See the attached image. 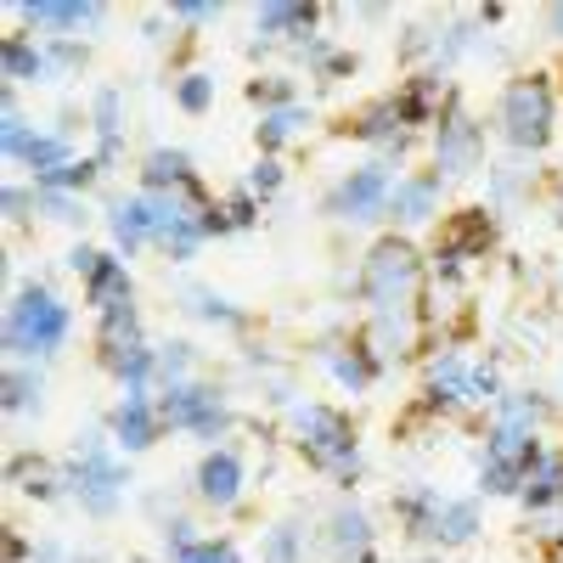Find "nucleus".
Wrapping results in <instances>:
<instances>
[{
    "instance_id": "1",
    "label": "nucleus",
    "mask_w": 563,
    "mask_h": 563,
    "mask_svg": "<svg viewBox=\"0 0 563 563\" xmlns=\"http://www.w3.org/2000/svg\"><path fill=\"white\" fill-rule=\"evenodd\" d=\"M68 333H74V310L45 288V282H29V288L12 294V305H7V355H12V366L57 355L68 344Z\"/></svg>"
},
{
    "instance_id": "2",
    "label": "nucleus",
    "mask_w": 563,
    "mask_h": 563,
    "mask_svg": "<svg viewBox=\"0 0 563 563\" xmlns=\"http://www.w3.org/2000/svg\"><path fill=\"white\" fill-rule=\"evenodd\" d=\"M294 434H299L305 462L321 467V474H333V479H344V485L361 474L355 429H350L344 411H333V406H294Z\"/></svg>"
},
{
    "instance_id": "3",
    "label": "nucleus",
    "mask_w": 563,
    "mask_h": 563,
    "mask_svg": "<svg viewBox=\"0 0 563 563\" xmlns=\"http://www.w3.org/2000/svg\"><path fill=\"white\" fill-rule=\"evenodd\" d=\"M124 485H130V474H124V462L108 451V434L90 429L79 440L74 467H68V496L90 512V519H108V512H119V501H124Z\"/></svg>"
},
{
    "instance_id": "4",
    "label": "nucleus",
    "mask_w": 563,
    "mask_h": 563,
    "mask_svg": "<svg viewBox=\"0 0 563 563\" xmlns=\"http://www.w3.org/2000/svg\"><path fill=\"white\" fill-rule=\"evenodd\" d=\"M361 294H366L372 316H406V305L417 294V254H411V243L384 238L378 249H372L366 271H361Z\"/></svg>"
},
{
    "instance_id": "5",
    "label": "nucleus",
    "mask_w": 563,
    "mask_h": 563,
    "mask_svg": "<svg viewBox=\"0 0 563 563\" xmlns=\"http://www.w3.org/2000/svg\"><path fill=\"white\" fill-rule=\"evenodd\" d=\"M158 411H164V429L198 434V440H220L231 422V400L214 384H175L158 395Z\"/></svg>"
},
{
    "instance_id": "6",
    "label": "nucleus",
    "mask_w": 563,
    "mask_h": 563,
    "mask_svg": "<svg viewBox=\"0 0 563 563\" xmlns=\"http://www.w3.org/2000/svg\"><path fill=\"white\" fill-rule=\"evenodd\" d=\"M501 135L512 147H547L552 135V90L547 79H519L501 97Z\"/></svg>"
},
{
    "instance_id": "7",
    "label": "nucleus",
    "mask_w": 563,
    "mask_h": 563,
    "mask_svg": "<svg viewBox=\"0 0 563 563\" xmlns=\"http://www.w3.org/2000/svg\"><path fill=\"white\" fill-rule=\"evenodd\" d=\"M389 198H395V169L361 164L327 192V214L333 220H378V214H389Z\"/></svg>"
},
{
    "instance_id": "8",
    "label": "nucleus",
    "mask_w": 563,
    "mask_h": 563,
    "mask_svg": "<svg viewBox=\"0 0 563 563\" xmlns=\"http://www.w3.org/2000/svg\"><path fill=\"white\" fill-rule=\"evenodd\" d=\"M18 18L29 29H40L45 40H74L79 29H97L108 18V7H97V0H23Z\"/></svg>"
},
{
    "instance_id": "9",
    "label": "nucleus",
    "mask_w": 563,
    "mask_h": 563,
    "mask_svg": "<svg viewBox=\"0 0 563 563\" xmlns=\"http://www.w3.org/2000/svg\"><path fill=\"white\" fill-rule=\"evenodd\" d=\"M192 479H198V501H209L214 512H225V507H238V501H243L249 467H243V456L231 451V445H209Z\"/></svg>"
},
{
    "instance_id": "10",
    "label": "nucleus",
    "mask_w": 563,
    "mask_h": 563,
    "mask_svg": "<svg viewBox=\"0 0 563 563\" xmlns=\"http://www.w3.org/2000/svg\"><path fill=\"white\" fill-rule=\"evenodd\" d=\"M108 231L124 254L158 243V209H153V192H130V198H113L108 203Z\"/></svg>"
},
{
    "instance_id": "11",
    "label": "nucleus",
    "mask_w": 563,
    "mask_h": 563,
    "mask_svg": "<svg viewBox=\"0 0 563 563\" xmlns=\"http://www.w3.org/2000/svg\"><path fill=\"white\" fill-rule=\"evenodd\" d=\"M479 153H485V130H479L474 119H462V113L440 119V135H434V169H445V175H467V169L479 164Z\"/></svg>"
},
{
    "instance_id": "12",
    "label": "nucleus",
    "mask_w": 563,
    "mask_h": 563,
    "mask_svg": "<svg viewBox=\"0 0 563 563\" xmlns=\"http://www.w3.org/2000/svg\"><path fill=\"white\" fill-rule=\"evenodd\" d=\"M90 130H97V169L108 175L124 158V90L119 85H102L90 97Z\"/></svg>"
},
{
    "instance_id": "13",
    "label": "nucleus",
    "mask_w": 563,
    "mask_h": 563,
    "mask_svg": "<svg viewBox=\"0 0 563 563\" xmlns=\"http://www.w3.org/2000/svg\"><path fill=\"white\" fill-rule=\"evenodd\" d=\"M164 429V411L153 395H119V411H113V445L119 451H147Z\"/></svg>"
},
{
    "instance_id": "14",
    "label": "nucleus",
    "mask_w": 563,
    "mask_h": 563,
    "mask_svg": "<svg viewBox=\"0 0 563 563\" xmlns=\"http://www.w3.org/2000/svg\"><path fill=\"white\" fill-rule=\"evenodd\" d=\"M12 164H23L29 175H34V186L40 180H52L57 169H68V164H79L74 158V141H68V130H29V141H23V153L12 158Z\"/></svg>"
},
{
    "instance_id": "15",
    "label": "nucleus",
    "mask_w": 563,
    "mask_h": 563,
    "mask_svg": "<svg viewBox=\"0 0 563 563\" xmlns=\"http://www.w3.org/2000/svg\"><path fill=\"white\" fill-rule=\"evenodd\" d=\"M141 192H198V169L180 147H153L141 158Z\"/></svg>"
},
{
    "instance_id": "16",
    "label": "nucleus",
    "mask_w": 563,
    "mask_h": 563,
    "mask_svg": "<svg viewBox=\"0 0 563 563\" xmlns=\"http://www.w3.org/2000/svg\"><path fill=\"white\" fill-rule=\"evenodd\" d=\"M85 305L97 310V316H108V310H124V305H135V282H130L124 260H113V254H102V260H97V271L85 276Z\"/></svg>"
},
{
    "instance_id": "17",
    "label": "nucleus",
    "mask_w": 563,
    "mask_h": 563,
    "mask_svg": "<svg viewBox=\"0 0 563 563\" xmlns=\"http://www.w3.org/2000/svg\"><path fill=\"white\" fill-rule=\"evenodd\" d=\"M0 68H7L12 85H52V57H45V40H34V34H7Z\"/></svg>"
},
{
    "instance_id": "18",
    "label": "nucleus",
    "mask_w": 563,
    "mask_h": 563,
    "mask_svg": "<svg viewBox=\"0 0 563 563\" xmlns=\"http://www.w3.org/2000/svg\"><path fill=\"white\" fill-rule=\"evenodd\" d=\"M440 203V169L434 175H400L395 180V198H389V220L400 225H422Z\"/></svg>"
},
{
    "instance_id": "19",
    "label": "nucleus",
    "mask_w": 563,
    "mask_h": 563,
    "mask_svg": "<svg viewBox=\"0 0 563 563\" xmlns=\"http://www.w3.org/2000/svg\"><path fill=\"white\" fill-rule=\"evenodd\" d=\"M316 23V7H288V0H271V7L254 12V45H271V40H305V29Z\"/></svg>"
},
{
    "instance_id": "20",
    "label": "nucleus",
    "mask_w": 563,
    "mask_h": 563,
    "mask_svg": "<svg viewBox=\"0 0 563 563\" xmlns=\"http://www.w3.org/2000/svg\"><path fill=\"white\" fill-rule=\"evenodd\" d=\"M474 378H479V366H467L462 355H440V361L429 366V400H434V406L479 400V395H474Z\"/></svg>"
},
{
    "instance_id": "21",
    "label": "nucleus",
    "mask_w": 563,
    "mask_h": 563,
    "mask_svg": "<svg viewBox=\"0 0 563 563\" xmlns=\"http://www.w3.org/2000/svg\"><path fill=\"white\" fill-rule=\"evenodd\" d=\"M327 541H333V552H339L344 563H372V519H366L361 507H339Z\"/></svg>"
},
{
    "instance_id": "22",
    "label": "nucleus",
    "mask_w": 563,
    "mask_h": 563,
    "mask_svg": "<svg viewBox=\"0 0 563 563\" xmlns=\"http://www.w3.org/2000/svg\"><path fill=\"white\" fill-rule=\"evenodd\" d=\"M305 124H310V108H305V102H294V108L260 113L254 135H260V147H265V153H282L288 141H299V135H305Z\"/></svg>"
},
{
    "instance_id": "23",
    "label": "nucleus",
    "mask_w": 563,
    "mask_h": 563,
    "mask_svg": "<svg viewBox=\"0 0 563 563\" xmlns=\"http://www.w3.org/2000/svg\"><path fill=\"white\" fill-rule=\"evenodd\" d=\"M474 530H479V507H474V501H440L434 541H445V547H462V541H474Z\"/></svg>"
},
{
    "instance_id": "24",
    "label": "nucleus",
    "mask_w": 563,
    "mask_h": 563,
    "mask_svg": "<svg viewBox=\"0 0 563 563\" xmlns=\"http://www.w3.org/2000/svg\"><path fill=\"white\" fill-rule=\"evenodd\" d=\"M180 299H186V310H192L198 321H209V327H243L249 321L238 305H231L225 294H214V288H186Z\"/></svg>"
},
{
    "instance_id": "25",
    "label": "nucleus",
    "mask_w": 563,
    "mask_h": 563,
    "mask_svg": "<svg viewBox=\"0 0 563 563\" xmlns=\"http://www.w3.org/2000/svg\"><path fill=\"white\" fill-rule=\"evenodd\" d=\"M327 366H333V378L350 389V395H361V389H372V378H378V355L372 350H350V355H327Z\"/></svg>"
},
{
    "instance_id": "26",
    "label": "nucleus",
    "mask_w": 563,
    "mask_h": 563,
    "mask_svg": "<svg viewBox=\"0 0 563 563\" xmlns=\"http://www.w3.org/2000/svg\"><path fill=\"white\" fill-rule=\"evenodd\" d=\"M192 366H198V350L186 344V339L158 344V384H164V389H175V384H192Z\"/></svg>"
},
{
    "instance_id": "27",
    "label": "nucleus",
    "mask_w": 563,
    "mask_h": 563,
    "mask_svg": "<svg viewBox=\"0 0 563 563\" xmlns=\"http://www.w3.org/2000/svg\"><path fill=\"white\" fill-rule=\"evenodd\" d=\"M175 108H180V113H209V108H214V74H203V68L180 74V79H175Z\"/></svg>"
},
{
    "instance_id": "28",
    "label": "nucleus",
    "mask_w": 563,
    "mask_h": 563,
    "mask_svg": "<svg viewBox=\"0 0 563 563\" xmlns=\"http://www.w3.org/2000/svg\"><path fill=\"white\" fill-rule=\"evenodd\" d=\"M40 372H29V366H12L7 372V411L12 417H23V411H40Z\"/></svg>"
},
{
    "instance_id": "29",
    "label": "nucleus",
    "mask_w": 563,
    "mask_h": 563,
    "mask_svg": "<svg viewBox=\"0 0 563 563\" xmlns=\"http://www.w3.org/2000/svg\"><path fill=\"white\" fill-rule=\"evenodd\" d=\"M249 102L265 108V113H276V108H294L299 97H294V79H288V74H265V79L249 85Z\"/></svg>"
},
{
    "instance_id": "30",
    "label": "nucleus",
    "mask_w": 563,
    "mask_h": 563,
    "mask_svg": "<svg viewBox=\"0 0 563 563\" xmlns=\"http://www.w3.org/2000/svg\"><path fill=\"white\" fill-rule=\"evenodd\" d=\"M299 552H305V530L299 525H276L265 536V563H299Z\"/></svg>"
},
{
    "instance_id": "31",
    "label": "nucleus",
    "mask_w": 563,
    "mask_h": 563,
    "mask_svg": "<svg viewBox=\"0 0 563 563\" xmlns=\"http://www.w3.org/2000/svg\"><path fill=\"white\" fill-rule=\"evenodd\" d=\"M34 209H45V220H57V225H79L85 220V203L74 192H40L34 186Z\"/></svg>"
},
{
    "instance_id": "32",
    "label": "nucleus",
    "mask_w": 563,
    "mask_h": 563,
    "mask_svg": "<svg viewBox=\"0 0 563 563\" xmlns=\"http://www.w3.org/2000/svg\"><path fill=\"white\" fill-rule=\"evenodd\" d=\"M282 180H288V175H282V164H276V158H260V164L249 169V180H243V192L265 203V198H276V192H282Z\"/></svg>"
},
{
    "instance_id": "33",
    "label": "nucleus",
    "mask_w": 563,
    "mask_h": 563,
    "mask_svg": "<svg viewBox=\"0 0 563 563\" xmlns=\"http://www.w3.org/2000/svg\"><path fill=\"white\" fill-rule=\"evenodd\" d=\"M45 57H52V79H68L85 68V45L79 40H45Z\"/></svg>"
},
{
    "instance_id": "34",
    "label": "nucleus",
    "mask_w": 563,
    "mask_h": 563,
    "mask_svg": "<svg viewBox=\"0 0 563 563\" xmlns=\"http://www.w3.org/2000/svg\"><path fill=\"white\" fill-rule=\"evenodd\" d=\"M220 209H225V225H231V231H249V225L260 220V198H249V192H231Z\"/></svg>"
},
{
    "instance_id": "35",
    "label": "nucleus",
    "mask_w": 563,
    "mask_h": 563,
    "mask_svg": "<svg viewBox=\"0 0 563 563\" xmlns=\"http://www.w3.org/2000/svg\"><path fill=\"white\" fill-rule=\"evenodd\" d=\"M169 18L175 23H220V0H175Z\"/></svg>"
},
{
    "instance_id": "36",
    "label": "nucleus",
    "mask_w": 563,
    "mask_h": 563,
    "mask_svg": "<svg viewBox=\"0 0 563 563\" xmlns=\"http://www.w3.org/2000/svg\"><path fill=\"white\" fill-rule=\"evenodd\" d=\"M180 563H243V558H238V547H231V541H198Z\"/></svg>"
},
{
    "instance_id": "37",
    "label": "nucleus",
    "mask_w": 563,
    "mask_h": 563,
    "mask_svg": "<svg viewBox=\"0 0 563 563\" xmlns=\"http://www.w3.org/2000/svg\"><path fill=\"white\" fill-rule=\"evenodd\" d=\"M479 231H485V238H490V220H485V214L474 209V220H467V231H462V243H479ZM440 260H445V271H456V260H462V249H445Z\"/></svg>"
},
{
    "instance_id": "38",
    "label": "nucleus",
    "mask_w": 563,
    "mask_h": 563,
    "mask_svg": "<svg viewBox=\"0 0 563 563\" xmlns=\"http://www.w3.org/2000/svg\"><path fill=\"white\" fill-rule=\"evenodd\" d=\"M29 209H34V192H23V186H7V214H12V220H29Z\"/></svg>"
},
{
    "instance_id": "39",
    "label": "nucleus",
    "mask_w": 563,
    "mask_h": 563,
    "mask_svg": "<svg viewBox=\"0 0 563 563\" xmlns=\"http://www.w3.org/2000/svg\"><path fill=\"white\" fill-rule=\"evenodd\" d=\"M29 563H68V552H63V547H57V541H40V547H34V558H29Z\"/></svg>"
},
{
    "instance_id": "40",
    "label": "nucleus",
    "mask_w": 563,
    "mask_h": 563,
    "mask_svg": "<svg viewBox=\"0 0 563 563\" xmlns=\"http://www.w3.org/2000/svg\"><path fill=\"white\" fill-rule=\"evenodd\" d=\"M552 29H558V34H563V7H552Z\"/></svg>"
},
{
    "instance_id": "41",
    "label": "nucleus",
    "mask_w": 563,
    "mask_h": 563,
    "mask_svg": "<svg viewBox=\"0 0 563 563\" xmlns=\"http://www.w3.org/2000/svg\"><path fill=\"white\" fill-rule=\"evenodd\" d=\"M558 214H563V203H558Z\"/></svg>"
}]
</instances>
